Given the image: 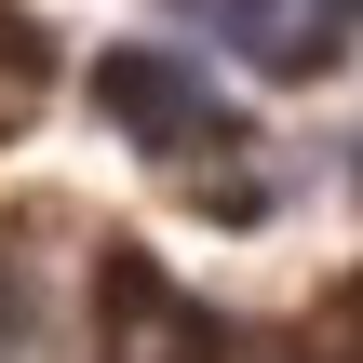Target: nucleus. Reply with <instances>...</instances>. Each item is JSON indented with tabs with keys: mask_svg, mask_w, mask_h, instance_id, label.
Wrapping results in <instances>:
<instances>
[{
	"mask_svg": "<svg viewBox=\"0 0 363 363\" xmlns=\"http://www.w3.org/2000/svg\"><path fill=\"white\" fill-rule=\"evenodd\" d=\"M216 27H229V54L242 67H337L350 54V27H363V0H216Z\"/></svg>",
	"mask_w": 363,
	"mask_h": 363,
	"instance_id": "obj_2",
	"label": "nucleus"
},
{
	"mask_svg": "<svg viewBox=\"0 0 363 363\" xmlns=\"http://www.w3.org/2000/svg\"><path fill=\"white\" fill-rule=\"evenodd\" d=\"M94 94H108V108H121L148 148H175V135H189V148H216V135H229L216 81H202L189 54H148V40H135V54H108V67H94Z\"/></svg>",
	"mask_w": 363,
	"mask_h": 363,
	"instance_id": "obj_1",
	"label": "nucleus"
}]
</instances>
